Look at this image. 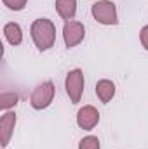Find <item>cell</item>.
Returning a JSON list of instances; mask_svg holds the SVG:
<instances>
[{
  "mask_svg": "<svg viewBox=\"0 0 148 149\" xmlns=\"http://www.w3.org/2000/svg\"><path fill=\"white\" fill-rule=\"evenodd\" d=\"M92 12V17L101 23V24H117V9H115V3L110 0H101V2H96L91 9Z\"/></svg>",
  "mask_w": 148,
  "mask_h": 149,
  "instance_id": "obj_2",
  "label": "cell"
},
{
  "mask_svg": "<svg viewBox=\"0 0 148 149\" xmlns=\"http://www.w3.org/2000/svg\"><path fill=\"white\" fill-rule=\"evenodd\" d=\"M78 149H99V141H98V137H94V135L84 137V139L80 141V144H78Z\"/></svg>",
  "mask_w": 148,
  "mask_h": 149,
  "instance_id": "obj_12",
  "label": "cell"
},
{
  "mask_svg": "<svg viewBox=\"0 0 148 149\" xmlns=\"http://www.w3.org/2000/svg\"><path fill=\"white\" fill-rule=\"evenodd\" d=\"M2 2H4V5H7L11 10H21V9H25V5H26L28 0H2Z\"/></svg>",
  "mask_w": 148,
  "mask_h": 149,
  "instance_id": "obj_13",
  "label": "cell"
},
{
  "mask_svg": "<svg viewBox=\"0 0 148 149\" xmlns=\"http://www.w3.org/2000/svg\"><path fill=\"white\" fill-rule=\"evenodd\" d=\"M52 99H54V85L52 81H45L32 92L30 102L33 109H45L52 102Z\"/></svg>",
  "mask_w": 148,
  "mask_h": 149,
  "instance_id": "obj_3",
  "label": "cell"
},
{
  "mask_svg": "<svg viewBox=\"0 0 148 149\" xmlns=\"http://www.w3.org/2000/svg\"><path fill=\"white\" fill-rule=\"evenodd\" d=\"M30 33H32V38H33V42H35L38 50H49L54 45L56 26H54L52 21H49L45 17H40V19L33 21Z\"/></svg>",
  "mask_w": 148,
  "mask_h": 149,
  "instance_id": "obj_1",
  "label": "cell"
},
{
  "mask_svg": "<svg viewBox=\"0 0 148 149\" xmlns=\"http://www.w3.org/2000/svg\"><path fill=\"white\" fill-rule=\"evenodd\" d=\"M16 102H18V95H16L14 92H4V94H2V97H0V106H2L4 109H7V108L14 106Z\"/></svg>",
  "mask_w": 148,
  "mask_h": 149,
  "instance_id": "obj_11",
  "label": "cell"
},
{
  "mask_svg": "<svg viewBox=\"0 0 148 149\" xmlns=\"http://www.w3.org/2000/svg\"><path fill=\"white\" fill-rule=\"evenodd\" d=\"M65 87H66V94H68L70 101L73 104L80 102V97H82V92H84V73H82V70L70 71L68 76H66Z\"/></svg>",
  "mask_w": 148,
  "mask_h": 149,
  "instance_id": "obj_4",
  "label": "cell"
},
{
  "mask_svg": "<svg viewBox=\"0 0 148 149\" xmlns=\"http://www.w3.org/2000/svg\"><path fill=\"white\" fill-rule=\"evenodd\" d=\"M99 121V113L94 106H84L77 113V125L82 130H92Z\"/></svg>",
  "mask_w": 148,
  "mask_h": 149,
  "instance_id": "obj_6",
  "label": "cell"
},
{
  "mask_svg": "<svg viewBox=\"0 0 148 149\" xmlns=\"http://www.w3.org/2000/svg\"><path fill=\"white\" fill-rule=\"evenodd\" d=\"M56 10L63 19L72 21L77 12V0H56Z\"/></svg>",
  "mask_w": 148,
  "mask_h": 149,
  "instance_id": "obj_9",
  "label": "cell"
},
{
  "mask_svg": "<svg viewBox=\"0 0 148 149\" xmlns=\"http://www.w3.org/2000/svg\"><path fill=\"white\" fill-rule=\"evenodd\" d=\"M96 95L101 102H110L115 95V85L110 80H99L96 83Z\"/></svg>",
  "mask_w": 148,
  "mask_h": 149,
  "instance_id": "obj_8",
  "label": "cell"
},
{
  "mask_svg": "<svg viewBox=\"0 0 148 149\" xmlns=\"http://www.w3.org/2000/svg\"><path fill=\"white\" fill-rule=\"evenodd\" d=\"M4 35L11 45H19L23 42V31L18 23H7L4 26Z\"/></svg>",
  "mask_w": 148,
  "mask_h": 149,
  "instance_id": "obj_10",
  "label": "cell"
},
{
  "mask_svg": "<svg viewBox=\"0 0 148 149\" xmlns=\"http://www.w3.org/2000/svg\"><path fill=\"white\" fill-rule=\"evenodd\" d=\"M16 125V114L12 111H7L0 118V139H2V148H5L11 141L12 130Z\"/></svg>",
  "mask_w": 148,
  "mask_h": 149,
  "instance_id": "obj_7",
  "label": "cell"
},
{
  "mask_svg": "<svg viewBox=\"0 0 148 149\" xmlns=\"http://www.w3.org/2000/svg\"><path fill=\"white\" fill-rule=\"evenodd\" d=\"M85 37V28L82 23L78 21H66L65 28H63V38H65V45L68 49H72L75 45H78Z\"/></svg>",
  "mask_w": 148,
  "mask_h": 149,
  "instance_id": "obj_5",
  "label": "cell"
},
{
  "mask_svg": "<svg viewBox=\"0 0 148 149\" xmlns=\"http://www.w3.org/2000/svg\"><path fill=\"white\" fill-rule=\"evenodd\" d=\"M140 38H141V43H143V47L148 50V24L140 31Z\"/></svg>",
  "mask_w": 148,
  "mask_h": 149,
  "instance_id": "obj_14",
  "label": "cell"
}]
</instances>
